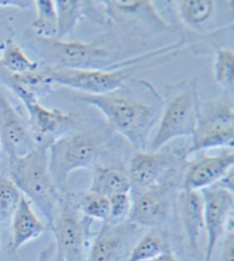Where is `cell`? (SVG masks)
Here are the masks:
<instances>
[{
	"instance_id": "cell-32",
	"label": "cell",
	"mask_w": 234,
	"mask_h": 261,
	"mask_svg": "<svg viewBox=\"0 0 234 261\" xmlns=\"http://www.w3.org/2000/svg\"><path fill=\"white\" fill-rule=\"evenodd\" d=\"M151 261H180V260L176 258V255L172 253V251H169V252L163 253L160 255V257H158Z\"/></svg>"
},
{
	"instance_id": "cell-8",
	"label": "cell",
	"mask_w": 234,
	"mask_h": 261,
	"mask_svg": "<svg viewBox=\"0 0 234 261\" xmlns=\"http://www.w3.org/2000/svg\"><path fill=\"white\" fill-rule=\"evenodd\" d=\"M189 155V149H165L157 151L136 150L130 158L128 167V179L132 190L130 193L137 195L153 186L163 182L170 172Z\"/></svg>"
},
{
	"instance_id": "cell-15",
	"label": "cell",
	"mask_w": 234,
	"mask_h": 261,
	"mask_svg": "<svg viewBox=\"0 0 234 261\" xmlns=\"http://www.w3.org/2000/svg\"><path fill=\"white\" fill-rule=\"evenodd\" d=\"M234 150L225 149L218 155H202L187 163L184 170L182 189L198 190L213 187L233 170Z\"/></svg>"
},
{
	"instance_id": "cell-3",
	"label": "cell",
	"mask_w": 234,
	"mask_h": 261,
	"mask_svg": "<svg viewBox=\"0 0 234 261\" xmlns=\"http://www.w3.org/2000/svg\"><path fill=\"white\" fill-rule=\"evenodd\" d=\"M7 176L22 195L40 210L50 230L63 196L51 180L48 148L35 146L26 155L7 158Z\"/></svg>"
},
{
	"instance_id": "cell-23",
	"label": "cell",
	"mask_w": 234,
	"mask_h": 261,
	"mask_svg": "<svg viewBox=\"0 0 234 261\" xmlns=\"http://www.w3.org/2000/svg\"><path fill=\"white\" fill-rule=\"evenodd\" d=\"M171 251L169 239L161 228H153L140 236L130 250L127 261H151Z\"/></svg>"
},
{
	"instance_id": "cell-28",
	"label": "cell",
	"mask_w": 234,
	"mask_h": 261,
	"mask_svg": "<svg viewBox=\"0 0 234 261\" xmlns=\"http://www.w3.org/2000/svg\"><path fill=\"white\" fill-rule=\"evenodd\" d=\"M22 193L6 175H0V222L11 220Z\"/></svg>"
},
{
	"instance_id": "cell-34",
	"label": "cell",
	"mask_w": 234,
	"mask_h": 261,
	"mask_svg": "<svg viewBox=\"0 0 234 261\" xmlns=\"http://www.w3.org/2000/svg\"><path fill=\"white\" fill-rule=\"evenodd\" d=\"M0 245H2V240H0Z\"/></svg>"
},
{
	"instance_id": "cell-20",
	"label": "cell",
	"mask_w": 234,
	"mask_h": 261,
	"mask_svg": "<svg viewBox=\"0 0 234 261\" xmlns=\"http://www.w3.org/2000/svg\"><path fill=\"white\" fill-rule=\"evenodd\" d=\"M3 82L18 99L32 96L39 101L43 97L49 95L53 92L54 86L48 67L45 64L40 65L39 69L31 72L21 74L8 73L7 76L3 77Z\"/></svg>"
},
{
	"instance_id": "cell-9",
	"label": "cell",
	"mask_w": 234,
	"mask_h": 261,
	"mask_svg": "<svg viewBox=\"0 0 234 261\" xmlns=\"http://www.w3.org/2000/svg\"><path fill=\"white\" fill-rule=\"evenodd\" d=\"M48 67V65H47ZM137 69L80 70L63 67H48L54 84L72 88L83 94L103 95L119 91L130 78V71Z\"/></svg>"
},
{
	"instance_id": "cell-1",
	"label": "cell",
	"mask_w": 234,
	"mask_h": 261,
	"mask_svg": "<svg viewBox=\"0 0 234 261\" xmlns=\"http://www.w3.org/2000/svg\"><path fill=\"white\" fill-rule=\"evenodd\" d=\"M74 99L96 108L136 150H147L150 135L162 109V97L153 86L144 97L128 90L123 92L120 88L103 95L78 93Z\"/></svg>"
},
{
	"instance_id": "cell-19",
	"label": "cell",
	"mask_w": 234,
	"mask_h": 261,
	"mask_svg": "<svg viewBox=\"0 0 234 261\" xmlns=\"http://www.w3.org/2000/svg\"><path fill=\"white\" fill-rule=\"evenodd\" d=\"M47 230H49V227L40 220L35 210L32 208L30 200L22 195L17 207L11 218L12 250L16 252L23 245L37 240Z\"/></svg>"
},
{
	"instance_id": "cell-24",
	"label": "cell",
	"mask_w": 234,
	"mask_h": 261,
	"mask_svg": "<svg viewBox=\"0 0 234 261\" xmlns=\"http://www.w3.org/2000/svg\"><path fill=\"white\" fill-rule=\"evenodd\" d=\"M0 65L8 73L21 74L40 68V63L32 61L15 40L8 38L0 45Z\"/></svg>"
},
{
	"instance_id": "cell-22",
	"label": "cell",
	"mask_w": 234,
	"mask_h": 261,
	"mask_svg": "<svg viewBox=\"0 0 234 261\" xmlns=\"http://www.w3.org/2000/svg\"><path fill=\"white\" fill-rule=\"evenodd\" d=\"M218 2L214 0H182L177 3L180 18L183 24L194 31L207 29L216 15Z\"/></svg>"
},
{
	"instance_id": "cell-12",
	"label": "cell",
	"mask_w": 234,
	"mask_h": 261,
	"mask_svg": "<svg viewBox=\"0 0 234 261\" xmlns=\"http://www.w3.org/2000/svg\"><path fill=\"white\" fill-rule=\"evenodd\" d=\"M142 228L126 221L119 225L103 223L92 243L86 261H123L139 239Z\"/></svg>"
},
{
	"instance_id": "cell-10",
	"label": "cell",
	"mask_w": 234,
	"mask_h": 261,
	"mask_svg": "<svg viewBox=\"0 0 234 261\" xmlns=\"http://www.w3.org/2000/svg\"><path fill=\"white\" fill-rule=\"evenodd\" d=\"M204 202V229L207 232L202 261H212L218 242L225 236L228 228L233 226V194L217 186L201 190Z\"/></svg>"
},
{
	"instance_id": "cell-13",
	"label": "cell",
	"mask_w": 234,
	"mask_h": 261,
	"mask_svg": "<svg viewBox=\"0 0 234 261\" xmlns=\"http://www.w3.org/2000/svg\"><path fill=\"white\" fill-rule=\"evenodd\" d=\"M29 115V126L36 146L48 148L56 139L67 134L74 125L71 115L56 108H47L36 97L21 99Z\"/></svg>"
},
{
	"instance_id": "cell-18",
	"label": "cell",
	"mask_w": 234,
	"mask_h": 261,
	"mask_svg": "<svg viewBox=\"0 0 234 261\" xmlns=\"http://www.w3.org/2000/svg\"><path fill=\"white\" fill-rule=\"evenodd\" d=\"M180 219L186 236L187 246L193 254L200 252V237L204 230V202L198 190L181 189L177 196Z\"/></svg>"
},
{
	"instance_id": "cell-30",
	"label": "cell",
	"mask_w": 234,
	"mask_h": 261,
	"mask_svg": "<svg viewBox=\"0 0 234 261\" xmlns=\"http://www.w3.org/2000/svg\"><path fill=\"white\" fill-rule=\"evenodd\" d=\"M221 261H234V229H233V226L228 228L225 236H224Z\"/></svg>"
},
{
	"instance_id": "cell-25",
	"label": "cell",
	"mask_w": 234,
	"mask_h": 261,
	"mask_svg": "<svg viewBox=\"0 0 234 261\" xmlns=\"http://www.w3.org/2000/svg\"><path fill=\"white\" fill-rule=\"evenodd\" d=\"M36 18L31 23V32L41 39H56L57 36V12L55 2L38 0L34 2Z\"/></svg>"
},
{
	"instance_id": "cell-2",
	"label": "cell",
	"mask_w": 234,
	"mask_h": 261,
	"mask_svg": "<svg viewBox=\"0 0 234 261\" xmlns=\"http://www.w3.org/2000/svg\"><path fill=\"white\" fill-rule=\"evenodd\" d=\"M25 43L48 67L80 70H114L120 62L119 50L110 36H102L90 43L57 39H41L27 32Z\"/></svg>"
},
{
	"instance_id": "cell-21",
	"label": "cell",
	"mask_w": 234,
	"mask_h": 261,
	"mask_svg": "<svg viewBox=\"0 0 234 261\" xmlns=\"http://www.w3.org/2000/svg\"><path fill=\"white\" fill-rule=\"evenodd\" d=\"M132 187L127 173L116 167L98 165L94 169L93 178L88 192L109 198L119 193H130Z\"/></svg>"
},
{
	"instance_id": "cell-16",
	"label": "cell",
	"mask_w": 234,
	"mask_h": 261,
	"mask_svg": "<svg viewBox=\"0 0 234 261\" xmlns=\"http://www.w3.org/2000/svg\"><path fill=\"white\" fill-rule=\"evenodd\" d=\"M55 7L57 12V40H65L83 18H88L101 25H112L102 2L57 0L55 2Z\"/></svg>"
},
{
	"instance_id": "cell-14",
	"label": "cell",
	"mask_w": 234,
	"mask_h": 261,
	"mask_svg": "<svg viewBox=\"0 0 234 261\" xmlns=\"http://www.w3.org/2000/svg\"><path fill=\"white\" fill-rule=\"evenodd\" d=\"M36 146L30 126L0 92V149L7 158L26 155Z\"/></svg>"
},
{
	"instance_id": "cell-7",
	"label": "cell",
	"mask_w": 234,
	"mask_h": 261,
	"mask_svg": "<svg viewBox=\"0 0 234 261\" xmlns=\"http://www.w3.org/2000/svg\"><path fill=\"white\" fill-rule=\"evenodd\" d=\"M93 220L78 210L74 195L63 196L50 227L55 241V261H82L91 240Z\"/></svg>"
},
{
	"instance_id": "cell-31",
	"label": "cell",
	"mask_w": 234,
	"mask_h": 261,
	"mask_svg": "<svg viewBox=\"0 0 234 261\" xmlns=\"http://www.w3.org/2000/svg\"><path fill=\"white\" fill-rule=\"evenodd\" d=\"M234 174H233V170L228 172V173L224 176L223 179H221L218 181V182L215 185L217 186V187L222 188V189H225L227 192H230L233 194L234 192Z\"/></svg>"
},
{
	"instance_id": "cell-26",
	"label": "cell",
	"mask_w": 234,
	"mask_h": 261,
	"mask_svg": "<svg viewBox=\"0 0 234 261\" xmlns=\"http://www.w3.org/2000/svg\"><path fill=\"white\" fill-rule=\"evenodd\" d=\"M78 210L83 217L91 220L106 222L110 213L109 198L105 196L94 194L91 192L80 195H74Z\"/></svg>"
},
{
	"instance_id": "cell-11",
	"label": "cell",
	"mask_w": 234,
	"mask_h": 261,
	"mask_svg": "<svg viewBox=\"0 0 234 261\" xmlns=\"http://www.w3.org/2000/svg\"><path fill=\"white\" fill-rule=\"evenodd\" d=\"M174 181L167 180L135 195L128 220L140 228H161L170 218Z\"/></svg>"
},
{
	"instance_id": "cell-17",
	"label": "cell",
	"mask_w": 234,
	"mask_h": 261,
	"mask_svg": "<svg viewBox=\"0 0 234 261\" xmlns=\"http://www.w3.org/2000/svg\"><path fill=\"white\" fill-rule=\"evenodd\" d=\"M103 7L113 24L114 22L142 23L158 31L172 30L174 27L166 22L158 13L153 2L149 0H113L102 2Z\"/></svg>"
},
{
	"instance_id": "cell-29",
	"label": "cell",
	"mask_w": 234,
	"mask_h": 261,
	"mask_svg": "<svg viewBox=\"0 0 234 261\" xmlns=\"http://www.w3.org/2000/svg\"><path fill=\"white\" fill-rule=\"evenodd\" d=\"M110 213L106 223L119 225L128 220L130 210H132L133 197L132 193H119L109 197Z\"/></svg>"
},
{
	"instance_id": "cell-6",
	"label": "cell",
	"mask_w": 234,
	"mask_h": 261,
	"mask_svg": "<svg viewBox=\"0 0 234 261\" xmlns=\"http://www.w3.org/2000/svg\"><path fill=\"white\" fill-rule=\"evenodd\" d=\"M234 108L232 94L201 101L195 129L191 137L190 153L214 148H233Z\"/></svg>"
},
{
	"instance_id": "cell-33",
	"label": "cell",
	"mask_w": 234,
	"mask_h": 261,
	"mask_svg": "<svg viewBox=\"0 0 234 261\" xmlns=\"http://www.w3.org/2000/svg\"><path fill=\"white\" fill-rule=\"evenodd\" d=\"M2 43H3V40H2V39H0V45H2Z\"/></svg>"
},
{
	"instance_id": "cell-4",
	"label": "cell",
	"mask_w": 234,
	"mask_h": 261,
	"mask_svg": "<svg viewBox=\"0 0 234 261\" xmlns=\"http://www.w3.org/2000/svg\"><path fill=\"white\" fill-rule=\"evenodd\" d=\"M98 130L67 133L48 147L51 180L60 193L67 187L70 174L81 169H95L106 151L109 139Z\"/></svg>"
},
{
	"instance_id": "cell-27",
	"label": "cell",
	"mask_w": 234,
	"mask_h": 261,
	"mask_svg": "<svg viewBox=\"0 0 234 261\" xmlns=\"http://www.w3.org/2000/svg\"><path fill=\"white\" fill-rule=\"evenodd\" d=\"M215 81L225 91L232 94L234 81V53L231 48L215 47L214 60Z\"/></svg>"
},
{
	"instance_id": "cell-5",
	"label": "cell",
	"mask_w": 234,
	"mask_h": 261,
	"mask_svg": "<svg viewBox=\"0 0 234 261\" xmlns=\"http://www.w3.org/2000/svg\"><path fill=\"white\" fill-rule=\"evenodd\" d=\"M200 97L196 81H184L166 90L157 132L147 150L157 151L177 139L191 138L195 129Z\"/></svg>"
}]
</instances>
